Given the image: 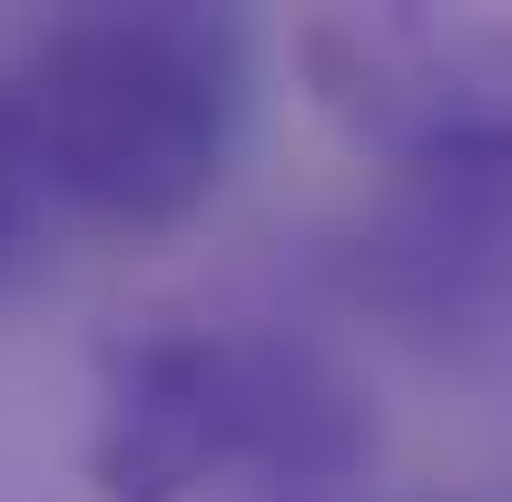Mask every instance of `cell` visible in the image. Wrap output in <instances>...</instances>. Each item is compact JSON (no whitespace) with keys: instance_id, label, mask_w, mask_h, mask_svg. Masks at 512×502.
<instances>
[{"instance_id":"obj_1","label":"cell","mask_w":512,"mask_h":502,"mask_svg":"<svg viewBox=\"0 0 512 502\" xmlns=\"http://www.w3.org/2000/svg\"><path fill=\"white\" fill-rule=\"evenodd\" d=\"M247 99H256L247 20L197 10V0L69 10L10 69V109L30 128L50 197L99 227H128V237L188 227L227 188Z\"/></svg>"},{"instance_id":"obj_2","label":"cell","mask_w":512,"mask_h":502,"mask_svg":"<svg viewBox=\"0 0 512 502\" xmlns=\"http://www.w3.org/2000/svg\"><path fill=\"white\" fill-rule=\"evenodd\" d=\"M306 99L404 197L512 227V30L434 10H325L296 30Z\"/></svg>"},{"instance_id":"obj_3","label":"cell","mask_w":512,"mask_h":502,"mask_svg":"<svg viewBox=\"0 0 512 502\" xmlns=\"http://www.w3.org/2000/svg\"><path fill=\"white\" fill-rule=\"evenodd\" d=\"M237 473V384L227 335L207 325H138L99 345V414H89V493L99 502H197Z\"/></svg>"},{"instance_id":"obj_4","label":"cell","mask_w":512,"mask_h":502,"mask_svg":"<svg viewBox=\"0 0 512 502\" xmlns=\"http://www.w3.org/2000/svg\"><path fill=\"white\" fill-rule=\"evenodd\" d=\"M227 384H237V473L345 483L375 453L365 384L296 335H227Z\"/></svg>"},{"instance_id":"obj_5","label":"cell","mask_w":512,"mask_h":502,"mask_svg":"<svg viewBox=\"0 0 512 502\" xmlns=\"http://www.w3.org/2000/svg\"><path fill=\"white\" fill-rule=\"evenodd\" d=\"M50 207H60V197H50V178H40L30 128H20L10 79H0V306L50 276Z\"/></svg>"}]
</instances>
